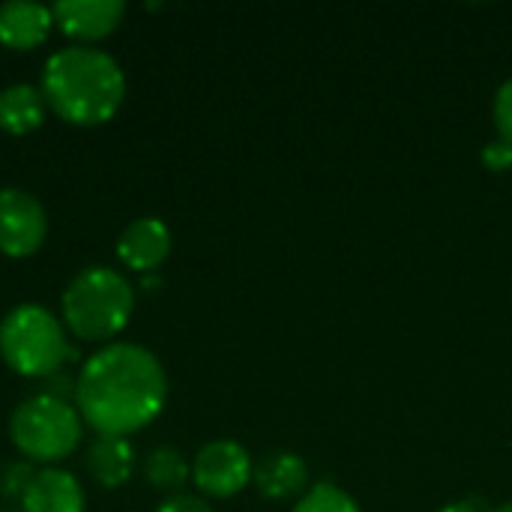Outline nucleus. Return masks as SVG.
Segmentation results:
<instances>
[{"instance_id": "18", "label": "nucleus", "mask_w": 512, "mask_h": 512, "mask_svg": "<svg viewBox=\"0 0 512 512\" xmlns=\"http://www.w3.org/2000/svg\"><path fill=\"white\" fill-rule=\"evenodd\" d=\"M492 114H495V129H498V138H501V141H507V144L512 147V78H507V81L498 87Z\"/></svg>"}, {"instance_id": "11", "label": "nucleus", "mask_w": 512, "mask_h": 512, "mask_svg": "<svg viewBox=\"0 0 512 512\" xmlns=\"http://www.w3.org/2000/svg\"><path fill=\"white\" fill-rule=\"evenodd\" d=\"M252 483L261 492V498H267V501H288V498H297L306 489L309 468H306V462L297 453L276 450V453H267L255 465Z\"/></svg>"}, {"instance_id": "12", "label": "nucleus", "mask_w": 512, "mask_h": 512, "mask_svg": "<svg viewBox=\"0 0 512 512\" xmlns=\"http://www.w3.org/2000/svg\"><path fill=\"white\" fill-rule=\"evenodd\" d=\"M54 24V9L39 0H6L0 3V42L9 48L39 45Z\"/></svg>"}, {"instance_id": "8", "label": "nucleus", "mask_w": 512, "mask_h": 512, "mask_svg": "<svg viewBox=\"0 0 512 512\" xmlns=\"http://www.w3.org/2000/svg\"><path fill=\"white\" fill-rule=\"evenodd\" d=\"M171 252V228L156 216L132 219L117 237V255L126 267L138 273L156 270Z\"/></svg>"}, {"instance_id": "21", "label": "nucleus", "mask_w": 512, "mask_h": 512, "mask_svg": "<svg viewBox=\"0 0 512 512\" xmlns=\"http://www.w3.org/2000/svg\"><path fill=\"white\" fill-rule=\"evenodd\" d=\"M438 512H480V507L474 501H456V504H450V507H444V510Z\"/></svg>"}, {"instance_id": "4", "label": "nucleus", "mask_w": 512, "mask_h": 512, "mask_svg": "<svg viewBox=\"0 0 512 512\" xmlns=\"http://www.w3.org/2000/svg\"><path fill=\"white\" fill-rule=\"evenodd\" d=\"M72 354L66 324L39 303H18L0 321V357L24 378H48Z\"/></svg>"}, {"instance_id": "19", "label": "nucleus", "mask_w": 512, "mask_h": 512, "mask_svg": "<svg viewBox=\"0 0 512 512\" xmlns=\"http://www.w3.org/2000/svg\"><path fill=\"white\" fill-rule=\"evenodd\" d=\"M480 159H483V165L489 168V171H510L512 168V147L507 141H492V144H486L483 147V153H480Z\"/></svg>"}, {"instance_id": "13", "label": "nucleus", "mask_w": 512, "mask_h": 512, "mask_svg": "<svg viewBox=\"0 0 512 512\" xmlns=\"http://www.w3.org/2000/svg\"><path fill=\"white\" fill-rule=\"evenodd\" d=\"M45 96L39 87L27 84V81H15L6 84L0 90V126L12 135H24L30 129H36L45 120Z\"/></svg>"}, {"instance_id": "7", "label": "nucleus", "mask_w": 512, "mask_h": 512, "mask_svg": "<svg viewBox=\"0 0 512 512\" xmlns=\"http://www.w3.org/2000/svg\"><path fill=\"white\" fill-rule=\"evenodd\" d=\"M48 234V216L36 195L3 186L0 189V252L12 258L33 255Z\"/></svg>"}, {"instance_id": "14", "label": "nucleus", "mask_w": 512, "mask_h": 512, "mask_svg": "<svg viewBox=\"0 0 512 512\" xmlns=\"http://www.w3.org/2000/svg\"><path fill=\"white\" fill-rule=\"evenodd\" d=\"M87 471L105 489L123 486L135 471V450L129 438H96L87 450Z\"/></svg>"}, {"instance_id": "20", "label": "nucleus", "mask_w": 512, "mask_h": 512, "mask_svg": "<svg viewBox=\"0 0 512 512\" xmlns=\"http://www.w3.org/2000/svg\"><path fill=\"white\" fill-rule=\"evenodd\" d=\"M156 512H216L204 498H195V495H174L168 498Z\"/></svg>"}, {"instance_id": "15", "label": "nucleus", "mask_w": 512, "mask_h": 512, "mask_svg": "<svg viewBox=\"0 0 512 512\" xmlns=\"http://www.w3.org/2000/svg\"><path fill=\"white\" fill-rule=\"evenodd\" d=\"M144 477L150 480V486L162 489V492H177L189 477H192V465L186 462V456L171 447H153L144 459Z\"/></svg>"}, {"instance_id": "5", "label": "nucleus", "mask_w": 512, "mask_h": 512, "mask_svg": "<svg viewBox=\"0 0 512 512\" xmlns=\"http://www.w3.org/2000/svg\"><path fill=\"white\" fill-rule=\"evenodd\" d=\"M84 420L69 399L36 393L9 417V438L30 462H63L81 444Z\"/></svg>"}, {"instance_id": "10", "label": "nucleus", "mask_w": 512, "mask_h": 512, "mask_svg": "<svg viewBox=\"0 0 512 512\" xmlns=\"http://www.w3.org/2000/svg\"><path fill=\"white\" fill-rule=\"evenodd\" d=\"M84 489L63 468L36 471L30 489L21 498V512H84Z\"/></svg>"}, {"instance_id": "17", "label": "nucleus", "mask_w": 512, "mask_h": 512, "mask_svg": "<svg viewBox=\"0 0 512 512\" xmlns=\"http://www.w3.org/2000/svg\"><path fill=\"white\" fill-rule=\"evenodd\" d=\"M33 477H36V471H33V465L30 462H12L6 471H3V477H0V492L3 495H9V498H24V492L30 489V483H33Z\"/></svg>"}, {"instance_id": "2", "label": "nucleus", "mask_w": 512, "mask_h": 512, "mask_svg": "<svg viewBox=\"0 0 512 512\" xmlns=\"http://www.w3.org/2000/svg\"><path fill=\"white\" fill-rule=\"evenodd\" d=\"M42 96L48 108L78 126H96L117 114L126 96V75L105 48L75 42L57 48L42 66Z\"/></svg>"}, {"instance_id": "3", "label": "nucleus", "mask_w": 512, "mask_h": 512, "mask_svg": "<svg viewBox=\"0 0 512 512\" xmlns=\"http://www.w3.org/2000/svg\"><path fill=\"white\" fill-rule=\"evenodd\" d=\"M63 324L84 342L114 339L132 318L135 288L114 267H84L63 291Z\"/></svg>"}, {"instance_id": "16", "label": "nucleus", "mask_w": 512, "mask_h": 512, "mask_svg": "<svg viewBox=\"0 0 512 512\" xmlns=\"http://www.w3.org/2000/svg\"><path fill=\"white\" fill-rule=\"evenodd\" d=\"M291 512H360V507L336 483H315Z\"/></svg>"}, {"instance_id": "6", "label": "nucleus", "mask_w": 512, "mask_h": 512, "mask_svg": "<svg viewBox=\"0 0 512 512\" xmlns=\"http://www.w3.org/2000/svg\"><path fill=\"white\" fill-rule=\"evenodd\" d=\"M252 459L237 441H210L192 462V483L210 498H234L252 483Z\"/></svg>"}, {"instance_id": "1", "label": "nucleus", "mask_w": 512, "mask_h": 512, "mask_svg": "<svg viewBox=\"0 0 512 512\" xmlns=\"http://www.w3.org/2000/svg\"><path fill=\"white\" fill-rule=\"evenodd\" d=\"M168 399L159 357L135 342H111L84 360L75 378V408L99 438H129L150 426Z\"/></svg>"}, {"instance_id": "9", "label": "nucleus", "mask_w": 512, "mask_h": 512, "mask_svg": "<svg viewBox=\"0 0 512 512\" xmlns=\"http://www.w3.org/2000/svg\"><path fill=\"white\" fill-rule=\"evenodd\" d=\"M51 9H54V24H60L63 33L84 39L87 45L93 39L108 36L126 15L123 0H60Z\"/></svg>"}, {"instance_id": "22", "label": "nucleus", "mask_w": 512, "mask_h": 512, "mask_svg": "<svg viewBox=\"0 0 512 512\" xmlns=\"http://www.w3.org/2000/svg\"><path fill=\"white\" fill-rule=\"evenodd\" d=\"M489 512H512V501L510 504H501V507H495V510H489Z\"/></svg>"}]
</instances>
